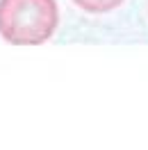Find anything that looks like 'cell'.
Wrapping results in <instances>:
<instances>
[{"label":"cell","instance_id":"cell-2","mask_svg":"<svg viewBox=\"0 0 148 150\" xmlns=\"http://www.w3.org/2000/svg\"><path fill=\"white\" fill-rule=\"evenodd\" d=\"M125 0H73L75 7H80L87 14H110L116 7H121Z\"/></svg>","mask_w":148,"mask_h":150},{"label":"cell","instance_id":"cell-1","mask_svg":"<svg viewBox=\"0 0 148 150\" xmlns=\"http://www.w3.org/2000/svg\"><path fill=\"white\" fill-rule=\"evenodd\" d=\"M55 0H0V37L11 46H39L55 34Z\"/></svg>","mask_w":148,"mask_h":150}]
</instances>
